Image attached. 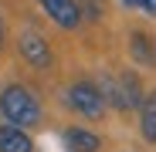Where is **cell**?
Segmentation results:
<instances>
[{"label":"cell","mask_w":156,"mask_h":152,"mask_svg":"<svg viewBox=\"0 0 156 152\" xmlns=\"http://www.w3.org/2000/svg\"><path fill=\"white\" fill-rule=\"evenodd\" d=\"M0 47H4V17H0Z\"/></svg>","instance_id":"12"},{"label":"cell","mask_w":156,"mask_h":152,"mask_svg":"<svg viewBox=\"0 0 156 152\" xmlns=\"http://www.w3.org/2000/svg\"><path fill=\"white\" fill-rule=\"evenodd\" d=\"M0 115H4V122H14L20 129H37L44 118V108H41V98L27 85L10 81L0 88Z\"/></svg>","instance_id":"1"},{"label":"cell","mask_w":156,"mask_h":152,"mask_svg":"<svg viewBox=\"0 0 156 152\" xmlns=\"http://www.w3.org/2000/svg\"><path fill=\"white\" fill-rule=\"evenodd\" d=\"M41 10L58 24L61 31H78L82 27V10H78V0H37Z\"/></svg>","instance_id":"5"},{"label":"cell","mask_w":156,"mask_h":152,"mask_svg":"<svg viewBox=\"0 0 156 152\" xmlns=\"http://www.w3.org/2000/svg\"><path fill=\"white\" fill-rule=\"evenodd\" d=\"M129 58L139 68H156V44L146 31H133L129 34Z\"/></svg>","instance_id":"6"},{"label":"cell","mask_w":156,"mask_h":152,"mask_svg":"<svg viewBox=\"0 0 156 152\" xmlns=\"http://www.w3.org/2000/svg\"><path fill=\"white\" fill-rule=\"evenodd\" d=\"M0 152H34V139L27 135V129L7 122L0 125Z\"/></svg>","instance_id":"8"},{"label":"cell","mask_w":156,"mask_h":152,"mask_svg":"<svg viewBox=\"0 0 156 152\" xmlns=\"http://www.w3.org/2000/svg\"><path fill=\"white\" fill-rule=\"evenodd\" d=\"M98 88L105 95L109 108H115V112H136L143 105V98H146L139 74L129 71V68L126 71H102L98 74Z\"/></svg>","instance_id":"2"},{"label":"cell","mask_w":156,"mask_h":152,"mask_svg":"<svg viewBox=\"0 0 156 152\" xmlns=\"http://www.w3.org/2000/svg\"><path fill=\"white\" fill-rule=\"evenodd\" d=\"M139 135L149 145H156V91H149L139 105Z\"/></svg>","instance_id":"9"},{"label":"cell","mask_w":156,"mask_h":152,"mask_svg":"<svg viewBox=\"0 0 156 152\" xmlns=\"http://www.w3.org/2000/svg\"><path fill=\"white\" fill-rule=\"evenodd\" d=\"M17 54L24 64H31L37 71H48L55 64V54H51V44L41 31H20L17 34Z\"/></svg>","instance_id":"4"},{"label":"cell","mask_w":156,"mask_h":152,"mask_svg":"<svg viewBox=\"0 0 156 152\" xmlns=\"http://www.w3.org/2000/svg\"><path fill=\"white\" fill-rule=\"evenodd\" d=\"M126 10H139L146 17H156V0H119Z\"/></svg>","instance_id":"11"},{"label":"cell","mask_w":156,"mask_h":152,"mask_svg":"<svg viewBox=\"0 0 156 152\" xmlns=\"http://www.w3.org/2000/svg\"><path fill=\"white\" fill-rule=\"evenodd\" d=\"M65 145H68V152H98L102 135L85 129V125H71V129H65Z\"/></svg>","instance_id":"7"},{"label":"cell","mask_w":156,"mask_h":152,"mask_svg":"<svg viewBox=\"0 0 156 152\" xmlns=\"http://www.w3.org/2000/svg\"><path fill=\"white\" fill-rule=\"evenodd\" d=\"M65 105L78 115V118H85V122H102L105 118V108H109V101L105 95H102L98 81H88V78H78L65 88Z\"/></svg>","instance_id":"3"},{"label":"cell","mask_w":156,"mask_h":152,"mask_svg":"<svg viewBox=\"0 0 156 152\" xmlns=\"http://www.w3.org/2000/svg\"><path fill=\"white\" fill-rule=\"evenodd\" d=\"M78 10H82V20L95 24L102 20V0H78Z\"/></svg>","instance_id":"10"}]
</instances>
